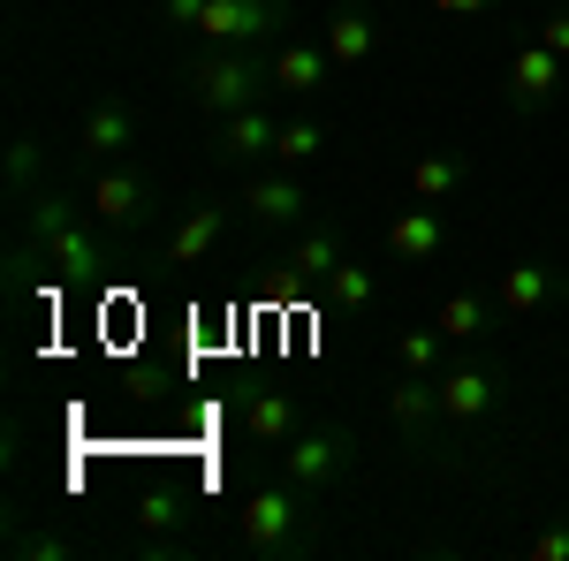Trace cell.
<instances>
[{"label":"cell","instance_id":"6da1fadb","mask_svg":"<svg viewBox=\"0 0 569 561\" xmlns=\"http://www.w3.org/2000/svg\"><path fill=\"white\" fill-rule=\"evenodd\" d=\"M266 91H273V61H259L251 46H206L190 61V99L213 122L220 114H243V107H266Z\"/></svg>","mask_w":569,"mask_h":561},{"label":"cell","instance_id":"7a4b0ae2","mask_svg":"<svg viewBox=\"0 0 569 561\" xmlns=\"http://www.w3.org/2000/svg\"><path fill=\"white\" fill-rule=\"evenodd\" d=\"M297 501H305L297 485L251 493V501L236 509V539H243V554H251V561H297V554H311V547H319V531L305 523Z\"/></svg>","mask_w":569,"mask_h":561},{"label":"cell","instance_id":"3957f363","mask_svg":"<svg viewBox=\"0 0 569 561\" xmlns=\"http://www.w3.org/2000/svg\"><path fill=\"white\" fill-rule=\"evenodd\" d=\"M281 471H289L297 493H335V485L357 471V440L342 425H305L281 448Z\"/></svg>","mask_w":569,"mask_h":561},{"label":"cell","instance_id":"277c9868","mask_svg":"<svg viewBox=\"0 0 569 561\" xmlns=\"http://www.w3.org/2000/svg\"><path fill=\"white\" fill-rule=\"evenodd\" d=\"M440 410H448V425H493L501 410H509V372L501 364H456V372H440Z\"/></svg>","mask_w":569,"mask_h":561},{"label":"cell","instance_id":"5b68a950","mask_svg":"<svg viewBox=\"0 0 569 561\" xmlns=\"http://www.w3.org/2000/svg\"><path fill=\"white\" fill-rule=\"evenodd\" d=\"M493 303H501V319H539V311L569 303V266H555V259H517V266H501Z\"/></svg>","mask_w":569,"mask_h":561},{"label":"cell","instance_id":"8992f818","mask_svg":"<svg viewBox=\"0 0 569 561\" xmlns=\"http://www.w3.org/2000/svg\"><path fill=\"white\" fill-rule=\"evenodd\" d=\"M236 425H243V440H259V448H289L305 432V410H297L289 388H243L236 394Z\"/></svg>","mask_w":569,"mask_h":561},{"label":"cell","instance_id":"52a82bcc","mask_svg":"<svg viewBox=\"0 0 569 561\" xmlns=\"http://www.w3.org/2000/svg\"><path fill=\"white\" fill-rule=\"evenodd\" d=\"M388 418H395V432H410V448H418V455H433L440 425H448V410H440V380L402 372V388L388 394Z\"/></svg>","mask_w":569,"mask_h":561},{"label":"cell","instance_id":"ba28073f","mask_svg":"<svg viewBox=\"0 0 569 561\" xmlns=\"http://www.w3.org/2000/svg\"><path fill=\"white\" fill-rule=\"evenodd\" d=\"M281 23H289V0H213L198 31L213 46H259V39H273Z\"/></svg>","mask_w":569,"mask_h":561},{"label":"cell","instance_id":"9c48e42d","mask_svg":"<svg viewBox=\"0 0 569 561\" xmlns=\"http://www.w3.org/2000/svg\"><path fill=\"white\" fill-rule=\"evenodd\" d=\"M152 213V182L122 160H107V168L91 174V220L99 228H137V220Z\"/></svg>","mask_w":569,"mask_h":561},{"label":"cell","instance_id":"30bf717a","mask_svg":"<svg viewBox=\"0 0 569 561\" xmlns=\"http://www.w3.org/2000/svg\"><path fill=\"white\" fill-rule=\"evenodd\" d=\"M273 137H281V114H273V107L220 114V122H213V160H220V168H251V160L273 152Z\"/></svg>","mask_w":569,"mask_h":561},{"label":"cell","instance_id":"8fae6325","mask_svg":"<svg viewBox=\"0 0 569 561\" xmlns=\"http://www.w3.org/2000/svg\"><path fill=\"white\" fill-rule=\"evenodd\" d=\"M555 91H562V53L539 46V39L517 46V61H509V107H517V114H547Z\"/></svg>","mask_w":569,"mask_h":561},{"label":"cell","instance_id":"7c38bea8","mask_svg":"<svg viewBox=\"0 0 569 561\" xmlns=\"http://www.w3.org/2000/svg\"><path fill=\"white\" fill-rule=\"evenodd\" d=\"M137 137V114L122 107V99H91L84 122H77V152H84L91 168H107V160H122Z\"/></svg>","mask_w":569,"mask_h":561},{"label":"cell","instance_id":"4fadbf2b","mask_svg":"<svg viewBox=\"0 0 569 561\" xmlns=\"http://www.w3.org/2000/svg\"><path fill=\"white\" fill-rule=\"evenodd\" d=\"M266 61H273V91H289V99H319L327 91V69H335V53L327 46H305V39H281Z\"/></svg>","mask_w":569,"mask_h":561},{"label":"cell","instance_id":"5bb4252c","mask_svg":"<svg viewBox=\"0 0 569 561\" xmlns=\"http://www.w3.org/2000/svg\"><path fill=\"white\" fill-rule=\"evenodd\" d=\"M220 236H228V206H220V198H198V206L176 220V236H168V266H198Z\"/></svg>","mask_w":569,"mask_h":561},{"label":"cell","instance_id":"9a60e30c","mask_svg":"<svg viewBox=\"0 0 569 561\" xmlns=\"http://www.w3.org/2000/svg\"><path fill=\"white\" fill-rule=\"evenodd\" d=\"M456 190H471V152H418L410 160V198L418 206H448Z\"/></svg>","mask_w":569,"mask_h":561},{"label":"cell","instance_id":"2e32d148","mask_svg":"<svg viewBox=\"0 0 569 561\" xmlns=\"http://www.w3.org/2000/svg\"><path fill=\"white\" fill-rule=\"evenodd\" d=\"M305 182H297V174H259V182H251V190H243V213L259 220V228H297V220H305Z\"/></svg>","mask_w":569,"mask_h":561},{"label":"cell","instance_id":"e0dca14e","mask_svg":"<svg viewBox=\"0 0 569 561\" xmlns=\"http://www.w3.org/2000/svg\"><path fill=\"white\" fill-rule=\"evenodd\" d=\"M342 259H350V251H342V236H335V228H311L305 243L289 251V266H281V289H289V297H297V289H319Z\"/></svg>","mask_w":569,"mask_h":561},{"label":"cell","instance_id":"ac0fdd59","mask_svg":"<svg viewBox=\"0 0 569 561\" xmlns=\"http://www.w3.org/2000/svg\"><path fill=\"white\" fill-rule=\"evenodd\" d=\"M493 319H501V303L479 297V289H448L440 311H433V327L448 334V342H486V334H493Z\"/></svg>","mask_w":569,"mask_h":561},{"label":"cell","instance_id":"d6986e66","mask_svg":"<svg viewBox=\"0 0 569 561\" xmlns=\"http://www.w3.org/2000/svg\"><path fill=\"white\" fill-rule=\"evenodd\" d=\"M388 251L395 259H410V266H426L448 251V220H440V206H410V213L388 228Z\"/></svg>","mask_w":569,"mask_h":561},{"label":"cell","instance_id":"ffe728a7","mask_svg":"<svg viewBox=\"0 0 569 561\" xmlns=\"http://www.w3.org/2000/svg\"><path fill=\"white\" fill-rule=\"evenodd\" d=\"M319 297H327V311H350V319H365V311L380 303V281H372V266L342 259L327 281H319Z\"/></svg>","mask_w":569,"mask_h":561},{"label":"cell","instance_id":"44dd1931","mask_svg":"<svg viewBox=\"0 0 569 561\" xmlns=\"http://www.w3.org/2000/svg\"><path fill=\"white\" fill-rule=\"evenodd\" d=\"M319 46L335 53V61H372V46H380V31H372V16L365 8H342V16H327V31H319Z\"/></svg>","mask_w":569,"mask_h":561},{"label":"cell","instance_id":"7402d4cb","mask_svg":"<svg viewBox=\"0 0 569 561\" xmlns=\"http://www.w3.org/2000/svg\"><path fill=\"white\" fill-rule=\"evenodd\" d=\"M319 152H327V122H311V114L281 122V137H273V160H281V168H305Z\"/></svg>","mask_w":569,"mask_h":561},{"label":"cell","instance_id":"603a6c76","mask_svg":"<svg viewBox=\"0 0 569 561\" xmlns=\"http://www.w3.org/2000/svg\"><path fill=\"white\" fill-rule=\"evenodd\" d=\"M182 517H190V493H182V485H152V493H144V509H137L144 531H176Z\"/></svg>","mask_w":569,"mask_h":561},{"label":"cell","instance_id":"cb8c5ba5","mask_svg":"<svg viewBox=\"0 0 569 561\" xmlns=\"http://www.w3.org/2000/svg\"><path fill=\"white\" fill-rule=\"evenodd\" d=\"M8 190H16V198L46 190L39 182V137H16V144H8Z\"/></svg>","mask_w":569,"mask_h":561},{"label":"cell","instance_id":"d4e9b609","mask_svg":"<svg viewBox=\"0 0 569 561\" xmlns=\"http://www.w3.org/2000/svg\"><path fill=\"white\" fill-rule=\"evenodd\" d=\"M440 342H448L440 327H418V334H402V342H395L402 372H433V364H440Z\"/></svg>","mask_w":569,"mask_h":561},{"label":"cell","instance_id":"484cf974","mask_svg":"<svg viewBox=\"0 0 569 561\" xmlns=\"http://www.w3.org/2000/svg\"><path fill=\"white\" fill-rule=\"evenodd\" d=\"M531 561H569V523H555V531H531Z\"/></svg>","mask_w":569,"mask_h":561},{"label":"cell","instance_id":"4316f807","mask_svg":"<svg viewBox=\"0 0 569 561\" xmlns=\"http://www.w3.org/2000/svg\"><path fill=\"white\" fill-rule=\"evenodd\" d=\"M206 8H213V0H160V16L182 23V31H198V23H206Z\"/></svg>","mask_w":569,"mask_h":561},{"label":"cell","instance_id":"83f0119b","mask_svg":"<svg viewBox=\"0 0 569 561\" xmlns=\"http://www.w3.org/2000/svg\"><path fill=\"white\" fill-rule=\"evenodd\" d=\"M539 46H555V53L569 61V8H562V16H547V23H539Z\"/></svg>","mask_w":569,"mask_h":561},{"label":"cell","instance_id":"f1b7e54d","mask_svg":"<svg viewBox=\"0 0 569 561\" xmlns=\"http://www.w3.org/2000/svg\"><path fill=\"white\" fill-rule=\"evenodd\" d=\"M23 554H39V561H69V539H53V531H46V539H23Z\"/></svg>","mask_w":569,"mask_h":561},{"label":"cell","instance_id":"f546056e","mask_svg":"<svg viewBox=\"0 0 569 561\" xmlns=\"http://www.w3.org/2000/svg\"><path fill=\"white\" fill-rule=\"evenodd\" d=\"M440 8H493V0H440Z\"/></svg>","mask_w":569,"mask_h":561}]
</instances>
